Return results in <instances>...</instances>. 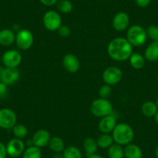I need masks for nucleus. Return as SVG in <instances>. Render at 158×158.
<instances>
[{
    "instance_id": "f257e3e1",
    "label": "nucleus",
    "mask_w": 158,
    "mask_h": 158,
    "mask_svg": "<svg viewBox=\"0 0 158 158\" xmlns=\"http://www.w3.org/2000/svg\"><path fill=\"white\" fill-rule=\"evenodd\" d=\"M107 53L109 57L116 61H126L133 54V46L127 38L115 37L109 43Z\"/></svg>"
},
{
    "instance_id": "f03ea898",
    "label": "nucleus",
    "mask_w": 158,
    "mask_h": 158,
    "mask_svg": "<svg viewBox=\"0 0 158 158\" xmlns=\"http://www.w3.org/2000/svg\"><path fill=\"white\" fill-rule=\"evenodd\" d=\"M112 136L115 143L123 147L131 143L134 139V131L129 124L121 123L116 124L112 132Z\"/></svg>"
},
{
    "instance_id": "7ed1b4c3",
    "label": "nucleus",
    "mask_w": 158,
    "mask_h": 158,
    "mask_svg": "<svg viewBox=\"0 0 158 158\" xmlns=\"http://www.w3.org/2000/svg\"><path fill=\"white\" fill-rule=\"evenodd\" d=\"M126 38L133 47H141L147 41V30L139 25H133L127 29Z\"/></svg>"
},
{
    "instance_id": "20e7f679",
    "label": "nucleus",
    "mask_w": 158,
    "mask_h": 158,
    "mask_svg": "<svg viewBox=\"0 0 158 158\" xmlns=\"http://www.w3.org/2000/svg\"><path fill=\"white\" fill-rule=\"evenodd\" d=\"M90 112L95 116L102 118L112 114L113 106L109 99L98 98L92 102L90 106Z\"/></svg>"
},
{
    "instance_id": "39448f33",
    "label": "nucleus",
    "mask_w": 158,
    "mask_h": 158,
    "mask_svg": "<svg viewBox=\"0 0 158 158\" xmlns=\"http://www.w3.org/2000/svg\"><path fill=\"white\" fill-rule=\"evenodd\" d=\"M33 35L31 31L27 29H20L16 33L15 43L19 49L22 51H27L32 47L33 44Z\"/></svg>"
},
{
    "instance_id": "423d86ee",
    "label": "nucleus",
    "mask_w": 158,
    "mask_h": 158,
    "mask_svg": "<svg viewBox=\"0 0 158 158\" xmlns=\"http://www.w3.org/2000/svg\"><path fill=\"white\" fill-rule=\"evenodd\" d=\"M43 23L48 31H57L62 25V19L60 13L54 10L46 12L43 16Z\"/></svg>"
},
{
    "instance_id": "0eeeda50",
    "label": "nucleus",
    "mask_w": 158,
    "mask_h": 158,
    "mask_svg": "<svg viewBox=\"0 0 158 158\" xmlns=\"http://www.w3.org/2000/svg\"><path fill=\"white\" fill-rule=\"evenodd\" d=\"M123 71L120 68L115 66L106 68L102 72V80L105 84L109 85H115L120 82L123 79Z\"/></svg>"
},
{
    "instance_id": "6e6552de",
    "label": "nucleus",
    "mask_w": 158,
    "mask_h": 158,
    "mask_svg": "<svg viewBox=\"0 0 158 158\" xmlns=\"http://www.w3.org/2000/svg\"><path fill=\"white\" fill-rule=\"evenodd\" d=\"M17 123V116L13 110L9 108L0 109V128L10 130Z\"/></svg>"
},
{
    "instance_id": "1a4fd4ad",
    "label": "nucleus",
    "mask_w": 158,
    "mask_h": 158,
    "mask_svg": "<svg viewBox=\"0 0 158 158\" xmlns=\"http://www.w3.org/2000/svg\"><path fill=\"white\" fill-rule=\"evenodd\" d=\"M1 60L6 68H17L22 62V55L16 50H9L4 52Z\"/></svg>"
},
{
    "instance_id": "9d476101",
    "label": "nucleus",
    "mask_w": 158,
    "mask_h": 158,
    "mask_svg": "<svg viewBox=\"0 0 158 158\" xmlns=\"http://www.w3.org/2000/svg\"><path fill=\"white\" fill-rule=\"evenodd\" d=\"M19 71L17 68H0V81L6 85L15 84L19 78Z\"/></svg>"
},
{
    "instance_id": "9b49d317",
    "label": "nucleus",
    "mask_w": 158,
    "mask_h": 158,
    "mask_svg": "<svg viewBox=\"0 0 158 158\" xmlns=\"http://www.w3.org/2000/svg\"><path fill=\"white\" fill-rule=\"evenodd\" d=\"M7 155L11 157H18L23 153L25 150V143L21 139L13 138L10 139L6 146Z\"/></svg>"
},
{
    "instance_id": "f8f14e48",
    "label": "nucleus",
    "mask_w": 158,
    "mask_h": 158,
    "mask_svg": "<svg viewBox=\"0 0 158 158\" xmlns=\"http://www.w3.org/2000/svg\"><path fill=\"white\" fill-rule=\"evenodd\" d=\"M130 16L125 12H118L112 18V27L115 31L127 30L130 26Z\"/></svg>"
},
{
    "instance_id": "ddd939ff",
    "label": "nucleus",
    "mask_w": 158,
    "mask_h": 158,
    "mask_svg": "<svg viewBox=\"0 0 158 158\" xmlns=\"http://www.w3.org/2000/svg\"><path fill=\"white\" fill-rule=\"evenodd\" d=\"M51 138V134L48 130L44 129H40L35 132L31 140L33 146L41 149L48 145Z\"/></svg>"
},
{
    "instance_id": "4468645a",
    "label": "nucleus",
    "mask_w": 158,
    "mask_h": 158,
    "mask_svg": "<svg viewBox=\"0 0 158 158\" xmlns=\"http://www.w3.org/2000/svg\"><path fill=\"white\" fill-rule=\"evenodd\" d=\"M64 68L69 73H76L80 68V61L77 56L73 54H67L62 59Z\"/></svg>"
},
{
    "instance_id": "2eb2a0df",
    "label": "nucleus",
    "mask_w": 158,
    "mask_h": 158,
    "mask_svg": "<svg viewBox=\"0 0 158 158\" xmlns=\"http://www.w3.org/2000/svg\"><path fill=\"white\" fill-rule=\"evenodd\" d=\"M116 118L112 114L102 117L98 123V129L102 133H111L116 126Z\"/></svg>"
},
{
    "instance_id": "dca6fc26",
    "label": "nucleus",
    "mask_w": 158,
    "mask_h": 158,
    "mask_svg": "<svg viewBox=\"0 0 158 158\" xmlns=\"http://www.w3.org/2000/svg\"><path fill=\"white\" fill-rule=\"evenodd\" d=\"M16 33L11 29H3L0 30V45L3 47L11 46L15 43Z\"/></svg>"
},
{
    "instance_id": "f3484780",
    "label": "nucleus",
    "mask_w": 158,
    "mask_h": 158,
    "mask_svg": "<svg viewBox=\"0 0 158 158\" xmlns=\"http://www.w3.org/2000/svg\"><path fill=\"white\" fill-rule=\"evenodd\" d=\"M144 57L150 62L158 60V41H153L147 46L144 51Z\"/></svg>"
},
{
    "instance_id": "a211bd4d",
    "label": "nucleus",
    "mask_w": 158,
    "mask_h": 158,
    "mask_svg": "<svg viewBox=\"0 0 158 158\" xmlns=\"http://www.w3.org/2000/svg\"><path fill=\"white\" fill-rule=\"evenodd\" d=\"M143 151L139 146L130 143L124 147V157L126 158H142Z\"/></svg>"
},
{
    "instance_id": "6ab92c4d",
    "label": "nucleus",
    "mask_w": 158,
    "mask_h": 158,
    "mask_svg": "<svg viewBox=\"0 0 158 158\" xmlns=\"http://www.w3.org/2000/svg\"><path fill=\"white\" fill-rule=\"evenodd\" d=\"M157 110L158 108L156 103L151 101L145 102L141 106V112L144 116L147 117V118L154 117Z\"/></svg>"
},
{
    "instance_id": "aec40b11",
    "label": "nucleus",
    "mask_w": 158,
    "mask_h": 158,
    "mask_svg": "<svg viewBox=\"0 0 158 158\" xmlns=\"http://www.w3.org/2000/svg\"><path fill=\"white\" fill-rule=\"evenodd\" d=\"M83 147L87 156L96 153L98 150V144L96 139L92 137H87L83 141Z\"/></svg>"
},
{
    "instance_id": "412c9836",
    "label": "nucleus",
    "mask_w": 158,
    "mask_h": 158,
    "mask_svg": "<svg viewBox=\"0 0 158 158\" xmlns=\"http://www.w3.org/2000/svg\"><path fill=\"white\" fill-rule=\"evenodd\" d=\"M48 146H49V148L51 149V151H53L54 153H63L65 149L64 142L59 136L51 137Z\"/></svg>"
},
{
    "instance_id": "4be33fe9",
    "label": "nucleus",
    "mask_w": 158,
    "mask_h": 158,
    "mask_svg": "<svg viewBox=\"0 0 158 158\" xmlns=\"http://www.w3.org/2000/svg\"><path fill=\"white\" fill-rule=\"evenodd\" d=\"M145 57L139 53H133L129 58L130 65L136 70L142 69L145 65Z\"/></svg>"
},
{
    "instance_id": "5701e85b",
    "label": "nucleus",
    "mask_w": 158,
    "mask_h": 158,
    "mask_svg": "<svg viewBox=\"0 0 158 158\" xmlns=\"http://www.w3.org/2000/svg\"><path fill=\"white\" fill-rule=\"evenodd\" d=\"M96 141L98 147L101 149H108L114 143V139L110 133H102Z\"/></svg>"
},
{
    "instance_id": "b1692460",
    "label": "nucleus",
    "mask_w": 158,
    "mask_h": 158,
    "mask_svg": "<svg viewBox=\"0 0 158 158\" xmlns=\"http://www.w3.org/2000/svg\"><path fill=\"white\" fill-rule=\"evenodd\" d=\"M108 156L109 158H124V148L115 143L108 148Z\"/></svg>"
},
{
    "instance_id": "393cba45",
    "label": "nucleus",
    "mask_w": 158,
    "mask_h": 158,
    "mask_svg": "<svg viewBox=\"0 0 158 158\" xmlns=\"http://www.w3.org/2000/svg\"><path fill=\"white\" fill-rule=\"evenodd\" d=\"M23 158H42L41 150L35 146L27 147L23 153Z\"/></svg>"
},
{
    "instance_id": "a878e982",
    "label": "nucleus",
    "mask_w": 158,
    "mask_h": 158,
    "mask_svg": "<svg viewBox=\"0 0 158 158\" xmlns=\"http://www.w3.org/2000/svg\"><path fill=\"white\" fill-rule=\"evenodd\" d=\"M63 155L64 158H82L81 150L74 146L66 147L63 151Z\"/></svg>"
},
{
    "instance_id": "bb28decb",
    "label": "nucleus",
    "mask_w": 158,
    "mask_h": 158,
    "mask_svg": "<svg viewBox=\"0 0 158 158\" xmlns=\"http://www.w3.org/2000/svg\"><path fill=\"white\" fill-rule=\"evenodd\" d=\"M56 5L57 10L64 14L71 13L73 10V4L69 0H58Z\"/></svg>"
},
{
    "instance_id": "cd10ccee",
    "label": "nucleus",
    "mask_w": 158,
    "mask_h": 158,
    "mask_svg": "<svg viewBox=\"0 0 158 158\" xmlns=\"http://www.w3.org/2000/svg\"><path fill=\"white\" fill-rule=\"evenodd\" d=\"M12 131H13V135L16 138L18 139H23L28 134V129L23 124H17L13 127V128L12 129Z\"/></svg>"
},
{
    "instance_id": "c85d7f7f",
    "label": "nucleus",
    "mask_w": 158,
    "mask_h": 158,
    "mask_svg": "<svg viewBox=\"0 0 158 158\" xmlns=\"http://www.w3.org/2000/svg\"><path fill=\"white\" fill-rule=\"evenodd\" d=\"M111 95H112V87L109 85H103L98 90L99 98L108 99L111 96Z\"/></svg>"
},
{
    "instance_id": "c756f323",
    "label": "nucleus",
    "mask_w": 158,
    "mask_h": 158,
    "mask_svg": "<svg viewBox=\"0 0 158 158\" xmlns=\"http://www.w3.org/2000/svg\"><path fill=\"white\" fill-rule=\"evenodd\" d=\"M147 34L153 41H158V27L154 25L150 26L147 30Z\"/></svg>"
},
{
    "instance_id": "7c9ffc66",
    "label": "nucleus",
    "mask_w": 158,
    "mask_h": 158,
    "mask_svg": "<svg viewBox=\"0 0 158 158\" xmlns=\"http://www.w3.org/2000/svg\"><path fill=\"white\" fill-rule=\"evenodd\" d=\"M57 33H58L59 36H61V37L63 38L68 37L71 33L70 27L66 25H61L60 27H59V29L57 30Z\"/></svg>"
},
{
    "instance_id": "2f4dec72",
    "label": "nucleus",
    "mask_w": 158,
    "mask_h": 158,
    "mask_svg": "<svg viewBox=\"0 0 158 158\" xmlns=\"http://www.w3.org/2000/svg\"><path fill=\"white\" fill-rule=\"evenodd\" d=\"M135 3L140 8H145L150 5L151 0H134Z\"/></svg>"
},
{
    "instance_id": "473e14b6",
    "label": "nucleus",
    "mask_w": 158,
    "mask_h": 158,
    "mask_svg": "<svg viewBox=\"0 0 158 158\" xmlns=\"http://www.w3.org/2000/svg\"><path fill=\"white\" fill-rule=\"evenodd\" d=\"M6 84H4L3 82L0 81V98H3L6 95L7 91H8V88Z\"/></svg>"
},
{
    "instance_id": "72a5a7b5",
    "label": "nucleus",
    "mask_w": 158,
    "mask_h": 158,
    "mask_svg": "<svg viewBox=\"0 0 158 158\" xmlns=\"http://www.w3.org/2000/svg\"><path fill=\"white\" fill-rule=\"evenodd\" d=\"M7 156L6 147L3 143L0 142V158H6Z\"/></svg>"
},
{
    "instance_id": "f704fd0d",
    "label": "nucleus",
    "mask_w": 158,
    "mask_h": 158,
    "mask_svg": "<svg viewBox=\"0 0 158 158\" xmlns=\"http://www.w3.org/2000/svg\"><path fill=\"white\" fill-rule=\"evenodd\" d=\"M57 1L58 0H40V2L46 6H52L57 4Z\"/></svg>"
},
{
    "instance_id": "c9c22d12",
    "label": "nucleus",
    "mask_w": 158,
    "mask_h": 158,
    "mask_svg": "<svg viewBox=\"0 0 158 158\" xmlns=\"http://www.w3.org/2000/svg\"><path fill=\"white\" fill-rule=\"evenodd\" d=\"M52 158H64L63 153H54Z\"/></svg>"
},
{
    "instance_id": "e433bc0d",
    "label": "nucleus",
    "mask_w": 158,
    "mask_h": 158,
    "mask_svg": "<svg viewBox=\"0 0 158 158\" xmlns=\"http://www.w3.org/2000/svg\"><path fill=\"white\" fill-rule=\"evenodd\" d=\"M88 158H102V156H100L99 154H97V153H95V154L90 155V156H88Z\"/></svg>"
},
{
    "instance_id": "4c0bfd02",
    "label": "nucleus",
    "mask_w": 158,
    "mask_h": 158,
    "mask_svg": "<svg viewBox=\"0 0 158 158\" xmlns=\"http://www.w3.org/2000/svg\"><path fill=\"white\" fill-rule=\"evenodd\" d=\"M154 118H155V121H156V124H157V125H158V110H157V112H156V115H155Z\"/></svg>"
},
{
    "instance_id": "58836bf2",
    "label": "nucleus",
    "mask_w": 158,
    "mask_h": 158,
    "mask_svg": "<svg viewBox=\"0 0 158 158\" xmlns=\"http://www.w3.org/2000/svg\"><path fill=\"white\" fill-rule=\"evenodd\" d=\"M155 153H156V156L158 158V145L156 148V151H155Z\"/></svg>"
},
{
    "instance_id": "ea45409f",
    "label": "nucleus",
    "mask_w": 158,
    "mask_h": 158,
    "mask_svg": "<svg viewBox=\"0 0 158 158\" xmlns=\"http://www.w3.org/2000/svg\"><path fill=\"white\" fill-rule=\"evenodd\" d=\"M155 103H156V106H157V108H158V98H157V99H156V102H155Z\"/></svg>"
},
{
    "instance_id": "a19ab883",
    "label": "nucleus",
    "mask_w": 158,
    "mask_h": 158,
    "mask_svg": "<svg viewBox=\"0 0 158 158\" xmlns=\"http://www.w3.org/2000/svg\"><path fill=\"white\" fill-rule=\"evenodd\" d=\"M1 62H2V60H1V57H0V63H1Z\"/></svg>"
},
{
    "instance_id": "79ce46f5",
    "label": "nucleus",
    "mask_w": 158,
    "mask_h": 158,
    "mask_svg": "<svg viewBox=\"0 0 158 158\" xmlns=\"http://www.w3.org/2000/svg\"><path fill=\"white\" fill-rule=\"evenodd\" d=\"M156 79H157V82H158V74H157V77H156Z\"/></svg>"
}]
</instances>
